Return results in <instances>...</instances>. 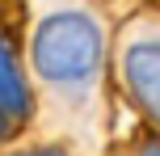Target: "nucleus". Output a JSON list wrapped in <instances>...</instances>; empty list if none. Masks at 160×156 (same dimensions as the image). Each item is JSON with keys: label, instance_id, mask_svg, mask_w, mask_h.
<instances>
[{"label": "nucleus", "instance_id": "f257e3e1", "mask_svg": "<svg viewBox=\"0 0 160 156\" xmlns=\"http://www.w3.org/2000/svg\"><path fill=\"white\" fill-rule=\"evenodd\" d=\"M34 68L51 84H84L101 68V30L84 13H51L34 30Z\"/></svg>", "mask_w": 160, "mask_h": 156}, {"label": "nucleus", "instance_id": "20e7f679", "mask_svg": "<svg viewBox=\"0 0 160 156\" xmlns=\"http://www.w3.org/2000/svg\"><path fill=\"white\" fill-rule=\"evenodd\" d=\"M143 156H160V143H152V148H143Z\"/></svg>", "mask_w": 160, "mask_h": 156}, {"label": "nucleus", "instance_id": "39448f33", "mask_svg": "<svg viewBox=\"0 0 160 156\" xmlns=\"http://www.w3.org/2000/svg\"><path fill=\"white\" fill-rule=\"evenodd\" d=\"M25 156H63V152H25Z\"/></svg>", "mask_w": 160, "mask_h": 156}, {"label": "nucleus", "instance_id": "7ed1b4c3", "mask_svg": "<svg viewBox=\"0 0 160 156\" xmlns=\"http://www.w3.org/2000/svg\"><path fill=\"white\" fill-rule=\"evenodd\" d=\"M25 114H30V89L21 80V68H17L8 42L0 38V139L21 131Z\"/></svg>", "mask_w": 160, "mask_h": 156}, {"label": "nucleus", "instance_id": "f03ea898", "mask_svg": "<svg viewBox=\"0 0 160 156\" xmlns=\"http://www.w3.org/2000/svg\"><path fill=\"white\" fill-rule=\"evenodd\" d=\"M122 76L131 97L160 123V42H135L122 59Z\"/></svg>", "mask_w": 160, "mask_h": 156}]
</instances>
